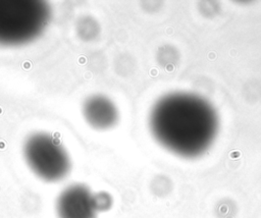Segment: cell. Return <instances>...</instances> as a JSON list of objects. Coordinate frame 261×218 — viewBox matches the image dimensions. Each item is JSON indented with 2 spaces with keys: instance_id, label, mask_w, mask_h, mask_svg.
<instances>
[{
  "instance_id": "obj_1",
  "label": "cell",
  "mask_w": 261,
  "mask_h": 218,
  "mask_svg": "<svg viewBox=\"0 0 261 218\" xmlns=\"http://www.w3.org/2000/svg\"><path fill=\"white\" fill-rule=\"evenodd\" d=\"M150 129L156 141L185 157L204 152L216 131V117L209 104L189 94L173 93L152 107Z\"/></svg>"
},
{
  "instance_id": "obj_2",
  "label": "cell",
  "mask_w": 261,
  "mask_h": 218,
  "mask_svg": "<svg viewBox=\"0 0 261 218\" xmlns=\"http://www.w3.org/2000/svg\"><path fill=\"white\" fill-rule=\"evenodd\" d=\"M51 15L45 1L0 0V46L31 43L44 33Z\"/></svg>"
},
{
  "instance_id": "obj_3",
  "label": "cell",
  "mask_w": 261,
  "mask_h": 218,
  "mask_svg": "<svg viewBox=\"0 0 261 218\" xmlns=\"http://www.w3.org/2000/svg\"><path fill=\"white\" fill-rule=\"evenodd\" d=\"M23 158L30 169L41 179L54 182L70 171V158L54 135L40 131L29 135L22 146Z\"/></svg>"
},
{
  "instance_id": "obj_4",
  "label": "cell",
  "mask_w": 261,
  "mask_h": 218,
  "mask_svg": "<svg viewBox=\"0 0 261 218\" xmlns=\"http://www.w3.org/2000/svg\"><path fill=\"white\" fill-rule=\"evenodd\" d=\"M98 212L95 194L85 184L65 187L56 201L58 218H96Z\"/></svg>"
},
{
  "instance_id": "obj_5",
  "label": "cell",
  "mask_w": 261,
  "mask_h": 218,
  "mask_svg": "<svg viewBox=\"0 0 261 218\" xmlns=\"http://www.w3.org/2000/svg\"><path fill=\"white\" fill-rule=\"evenodd\" d=\"M82 113L90 126L100 130L113 127L119 117L113 101L101 94L89 96L83 103Z\"/></svg>"
},
{
  "instance_id": "obj_6",
  "label": "cell",
  "mask_w": 261,
  "mask_h": 218,
  "mask_svg": "<svg viewBox=\"0 0 261 218\" xmlns=\"http://www.w3.org/2000/svg\"><path fill=\"white\" fill-rule=\"evenodd\" d=\"M99 24L97 21L91 17L85 16L79 20L76 24V33L81 39L89 41L97 37L99 33Z\"/></svg>"
},
{
  "instance_id": "obj_7",
  "label": "cell",
  "mask_w": 261,
  "mask_h": 218,
  "mask_svg": "<svg viewBox=\"0 0 261 218\" xmlns=\"http://www.w3.org/2000/svg\"><path fill=\"white\" fill-rule=\"evenodd\" d=\"M95 201L98 211H104L111 207L112 199L111 196L105 192H100L95 194Z\"/></svg>"
}]
</instances>
